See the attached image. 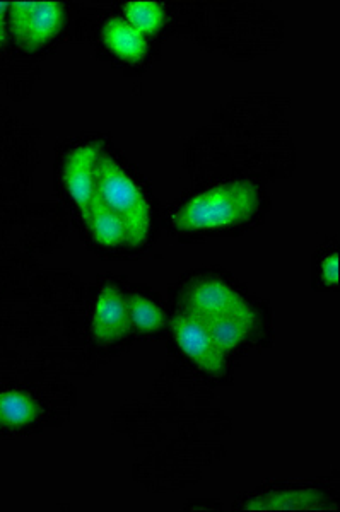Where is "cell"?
I'll return each mask as SVG.
<instances>
[{
	"label": "cell",
	"instance_id": "6da1fadb",
	"mask_svg": "<svg viewBox=\"0 0 340 512\" xmlns=\"http://www.w3.org/2000/svg\"><path fill=\"white\" fill-rule=\"evenodd\" d=\"M183 308L185 316L204 328L223 352L240 345L255 325L252 308L219 280H202L190 287Z\"/></svg>",
	"mask_w": 340,
	"mask_h": 512
},
{
	"label": "cell",
	"instance_id": "7a4b0ae2",
	"mask_svg": "<svg viewBox=\"0 0 340 512\" xmlns=\"http://www.w3.org/2000/svg\"><path fill=\"white\" fill-rule=\"evenodd\" d=\"M258 202L260 195L252 183H229L190 200L176 214L175 226L182 231H195L238 224L257 212Z\"/></svg>",
	"mask_w": 340,
	"mask_h": 512
},
{
	"label": "cell",
	"instance_id": "3957f363",
	"mask_svg": "<svg viewBox=\"0 0 340 512\" xmlns=\"http://www.w3.org/2000/svg\"><path fill=\"white\" fill-rule=\"evenodd\" d=\"M94 190L101 202L122 221L130 246L146 241L151 210L141 190L113 159L98 158L94 166Z\"/></svg>",
	"mask_w": 340,
	"mask_h": 512
},
{
	"label": "cell",
	"instance_id": "277c9868",
	"mask_svg": "<svg viewBox=\"0 0 340 512\" xmlns=\"http://www.w3.org/2000/svg\"><path fill=\"white\" fill-rule=\"evenodd\" d=\"M9 28L19 47L36 50L59 35L64 11L59 2H9Z\"/></svg>",
	"mask_w": 340,
	"mask_h": 512
},
{
	"label": "cell",
	"instance_id": "5b68a950",
	"mask_svg": "<svg viewBox=\"0 0 340 512\" xmlns=\"http://www.w3.org/2000/svg\"><path fill=\"white\" fill-rule=\"evenodd\" d=\"M171 328L175 333L176 342L197 366L214 376H221L224 373V352L214 344V340L207 335L204 328H200L187 316H175L171 321Z\"/></svg>",
	"mask_w": 340,
	"mask_h": 512
},
{
	"label": "cell",
	"instance_id": "8992f818",
	"mask_svg": "<svg viewBox=\"0 0 340 512\" xmlns=\"http://www.w3.org/2000/svg\"><path fill=\"white\" fill-rule=\"evenodd\" d=\"M100 158V146L89 144V146L77 147L72 151L64 166L65 188L69 190L74 202L83 210V216L88 214L89 205L93 202L94 193V166Z\"/></svg>",
	"mask_w": 340,
	"mask_h": 512
},
{
	"label": "cell",
	"instance_id": "52a82bcc",
	"mask_svg": "<svg viewBox=\"0 0 340 512\" xmlns=\"http://www.w3.org/2000/svg\"><path fill=\"white\" fill-rule=\"evenodd\" d=\"M132 328L129 306L122 292L113 284H108L101 291L96 313L93 318V335L101 342H117L127 337Z\"/></svg>",
	"mask_w": 340,
	"mask_h": 512
},
{
	"label": "cell",
	"instance_id": "ba28073f",
	"mask_svg": "<svg viewBox=\"0 0 340 512\" xmlns=\"http://www.w3.org/2000/svg\"><path fill=\"white\" fill-rule=\"evenodd\" d=\"M103 40L120 59L137 64L147 52L146 38L122 19H112L103 28Z\"/></svg>",
	"mask_w": 340,
	"mask_h": 512
},
{
	"label": "cell",
	"instance_id": "9c48e42d",
	"mask_svg": "<svg viewBox=\"0 0 340 512\" xmlns=\"http://www.w3.org/2000/svg\"><path fill=\"white\" fill-rule=\"evenodd\" d=\"M84 221L88 224L89 233L100 245L120 246L127 243L124 224L101 202L96 193Z\"/></svg>",
	"mask_w": 340,
	"mask_h": 512
},
{
	"label": "cell",
	"instance_id": "30bf717a",
	"mask_svg": "<svg viewBox=\"0 0 340 512\" xmlns=\"http://www.w3.org/2000/svg\"><path fill=\"white\" fill-rule=\"evenodd\" d=\"M250 511H318L325 509L322 495L315 490H289L269 494L248 504Z\"/></svg>",
	"mask_w": 340,
	"mask_h": 512
},
{
	"label": "cell",
	"instance_id": "8fae6325",
	"mask_svg": "<svg viewBox=\"0 0 340 512\" xmlns=\"http://www.w3.org/2000/svg\"><path fill=\"white\" fill-rule=\"evenodd\" d=\"M40 417V407L30 396L19 391L0 393V425L2 427H21L33 424Z\"/></svg>",
	"mask_w": 340,
	"mask_h": 512
},
{
	"label": "cell",
	"instance_id": "7c38bea8",
	"mask_svg": "<svg viewBox=\"0 0 340 512\" xmlns=\"http://www.w3.org/2000/svg\"><path fill=\"white\" fill-rule=\"evenodd\" d=\"M127 24L142 36L158 33L166 23L165 9L156 2L146 0H135L125 6Z\"/></svg>",
	"mask_w": 340,
	"mask_h": 512
},
{
	"label": "cell",
	"instance_id": "4fadbf2b",
	"mask_svg": "<svg viewBox=\"0 0 340 512\" xmlns=\"http://www.w3.org/2000/svg\"><path fill=\"white\" fill-rule=\"evenodd\" d=\"M130 321L132 326L139 328L141 332H156L165 325V315L156 304L147 301L142 296H130L127 299Z\"/></svg>",
	"mask_w": 340,
	"mask_h": 512
},
{
	"label": "cell",
	"instance_id": "5bb4252c",
	"mask_svg": "<svg viewBox=\"0 0 340 512\" xmlns=\"http://www.w3.org/2000/svg\"><path fill=\"white\" fill-rule=\"evenodd\" d=\"M322 277L325 284L335 286L339 282V255H332L323 260Z\"/></svg>",
	"mask_w": 340,
	"mask_h": 512
},
{
	"label": "cell",
	"instance_id": "9a60e30c",
	"mask_svg": "<svg viewBox=\"0 0 340 512\" xmlns=\"http://www.w3.org/2000/svg\"><path fill=\"white\" fill-rule=\"evenodd\" d=\"M9 2H0V47L6 45V14Z\"/></svg>",
	"mask_w": 340,
	"mask_h": 512
}]
</instances>
